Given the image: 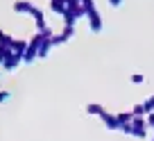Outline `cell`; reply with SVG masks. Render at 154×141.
I'll use <instances>...</instances> for the list:
<instances>
[]
</instances>
